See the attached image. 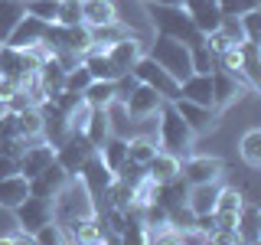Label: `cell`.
<instances>
[{"label": "cell", "mask_w": 261, "mask_h": 245, "mask_svg": "<svg viewBox=\"0 0 261 245\" xmlns=\"http://www.w3.org/2000/svg\"><path fill=\"white\" fill-rule=\"evenodd\" d=\"M53 219L59 226L65 223H75V219H88V216H95L98 206H95V196L88 193V186L82 183L79 177H69L65 183L59 186V193L53 196Z\"/></svg>", "instance_id": "1"}, {"label": "cell", "mask_w": 261, "mask_h": 245, "mask_svg": "<svg viewBox=\"0 0 261 245\" xmlns=\"http://www.w3.org/2000/svg\"><path fill=\"white\" fill-rule=\"evenodd\" d=\"M153 137H157V147L160 151H170L176 157H186L196 144V134L190 131L183 118L176 114L173 102H163L160 111H157V125H153Z\"/></svg>", "instance_id": "2"}, {"label": "cell", "mask_w": 261, "mask_h": 245, "mask_svg": "<svg viewBox=\"0 0 261 245\" xmlns=\"http://www.w3.org/2000/svg\"><path fill=\"white\" fill-rule=\"evenodd\" d=\"M147 16H150L153 33H160V36L183 39L186 46H193V43L202 39V33L196 30L190 13L183 10V4H147Z\"/></svg>", "instance_id": "3"}, {"label": "cell", "mask_w": 261, "mask_h": 245, "mask_svg": "<svg viewBox=\"0 0 261 245\" xmlns=\"http://www.w3.org/2000/svg\"><path fill=\"white\" fill-rule=\"evenodd\" d=\"M147 56H150L157 65L170 72L176 82H183L186 76L193 72V62H190V46L183 43V39H173V36H160V33H153L150 43L144 49Z\"/></svg>", "instance_id": "4"}, {"label": "cell", "mask_w": 261, "mask_h": 245, "mask_svg": "<svg viewBox=\"0 0 261 245\" xmlns=\"http://www.w3.org/2000/svg\"><path fill=\"white\" fill-rule=\"evenodd\" d=\"M95 151H98V147L88 141L85 134H79V131H69V134H65V141L56 144V163H59V167H62L69 177H75L79 170H82V163L92 157Z\"/></svg>", "instance_id": "5"}, {"label": "cell", "mask_w": 261, "mask_h": 245, "mask_svg": "<svg viewBox=\"0 0 261 245\" xmlns=\"http://www.w3.org/2000/svg\"><path fill=\"white\" fill-rule=\"evenodd\" d=\"M130 76H134L137 82H144V85H150L153 92H160L163 98H167V102H173L176 98V88H179V82L170 76L167 69H163V65H157L150 59V56H141V59L134 62V69H130Z\"/></svg>", "instance_id": "6"}, {"label": "cell", "mask_w": 261, "mask_h": 245, "mask_svg": "<svg viewBox=\"0 0 261 245\" xmlns=\"http://www.w3.org/2000/svg\"><path fill=\"white\" fill-rule=\"evenodd\" d=\"M173 108L176 114L190 125V131L196 137H206L209 131L219 128V121H222V114L216 108H209V105H196V102H186V98H173Z\"/></svg>", "instance_id": "7"}, {"label": "cell", "mask_w": 261, "mask_h": 245, "mask_svg": "<svg viewBox=\"0 0 261 245\" xmlns=\"http://www.w3.org/2000/svg\"><path fill=\"white\" fill-rule=\"evenodd\" d=\"M179 177L186 183H209V180H222V160L212 157V154H196L190 151L179 163Z\"/></svg>", "instance_id": "8"}, {"label": "cell", "mask_w": 261, "mask_h": 245, "mask_svg": "<svg viewBox=\"0 0 261 245\" xmlns=\"http://www.w3.org/2000/svg\"><path fill=\"white\" fill-rule=\"evenodd\" d=\"M16 216V229H23V232H36V229H43L46 223H53V203L43 200V196H27V200L20 203V206L13 209Z\"/></svg>", "instance_id": "9"}, {"label": "cell", "mask_w": 261, "mask_h": 245, "mask_svg": "<svg viewBox=\"0 0 261 245\" xmlns=\"http://www.w3.org/2000/svg\"><path fill=\"white\" fill-rule=\"evenodd\" d=\"M121 105H124V111L130 114V118H153V114L160 111V105L167 102L160 92H153L150 85H144V82H137L134 88L124 95V98H118Z\"/></svg>", "instance_id": "10"}, {"label": "cell", "mask_w": 261, "mask_h": 245, "mask_svg": "<svg viewBox=\"0 0 261 245\" xmlns=\"http://www.w3.org/2000/svg\"><path fill=\"white\" fill-rule=\"evenodd\" d=\"M75 177H79L82 183L88 186V193L95 196V203L101 200V196H105V190H108V186L114 183V170H111L108 163L101 160V154H98V151H95V154H92V157H88L85 163H82V170H79Z\"/></svg>", "instance_id": "11"}, {"label": "cell", "mask_w": 261, "mask_h": 245, "mask_svg": "<svg viewBox=\"0 0 261 245\" xmlns=\"http://www.w3.org/2000/svg\"><path fill=\"white\" fill-rule=\"evenodd\" d=\"M53 160H56V147L49 141H43V137H36V141H30L27 147H23V154L16 157V170H20L27 180H33L39 170H46Z\"/></svg>", "instance_id": "12"}, {"label": "cell", "mask_w": 261, "mask_h": 245, "mask_svg": "<svg viewBox=\"0 0 261 245\" xmlns=\"http://www.w3.org/2000/svg\"><path fill=\"white\" fill-rule=\"evenodd\" d=\"M245 95H255V92H248L239 79L228 76V72H222V69L212 72V108H216L219 114H222L228 105H235L239 98H245Z\"/></svg>", "instance_id": "13"}, {"label": "cell", "mask_w": 261, "mask_h": 245, "mask_svg": "<svg viewBox=\"0 0 261 245\" xmlns=\"http://www.w3.org/2000/svg\"><path fill=\"white\" fill-rule=\"evenodd\" d=\"M144 49H147V39H141V36H124V39H118V43H111L105 53H108L111 65L118 69V76H124V72L134 69V62L144 56Z\"/></svg>", "instance_id": "14"}, {"label": "cell", "mask_w": 261, "mask_h": 245, "mask_svg": "<svg viewBox=\"0 0 261 245\" xmlns=\"http://www.w3.org/2000/svg\"><path fill=\"white\" fill-rule=\"evenodd\" d=\"M30 72H36V69L30 65L27 53H23L20 46L0 43V76H4V79H13V82H23Z\"/></svg>", "instance_id": "15"}, {"label": "cell", "mask_w": 261, "mask_h": 245, "mask_svg": "<svg viewBox=\"0 0 261 245\" xmlns=\"http://www.w3.org/2000/svg\"><path fill=\"white\" fill-rule=\"evenodd\" d=\"M65 65L56 59V56H49L46 62H39L36 65V79H39V85H43V92H46V102H56L59 98V92L65 88Z\"/></svg>", "instance_id": "16"}, {"label": "cell", "mask_w": 261, "mask_h": 245, "mask_svg": "<svg viewBox=\"0 0 261 245\" xmlns=\"http://www.w3.org/2000/svg\"><path fill=\"white\" fill-rule=\"evenodd\" d=\"M176 98H186V102L196 105H209L212 108V72H190L176 88Z\"/></svg>", "instance_id": "17"}, {"label": "cell", "mask_w": 261, "mask_h": 245, "mask_svg": "<svg viewBox=\"0 0 261 245\" xmlns=\"http://www.w3.org/2000/svg\"><path fill=\"white\" fill-rule=\"evenodd\" d=\"M65 180H69V174H65L59 163L53 160L46 170H39V174L30 180V193H33V196H43V200H53V196L59 193V186L65 183Z\"/></svg>", "instance_id": "18"}, {"label": "cell", "mask_w": 261, "mask_h": 245, "mask_svg": "<svg viewBox=\"0 0 261 245\" xmlns=\"http://www.w3.org/2000/svg\"><path fill=\"white\" fill-rule=\"evenodd\" d=\"M27 196H30V180L23 177L20 170L10 174V177H0V209L13 212Z\"/></svg>", "instance_id": "19"}, {"label": "cell", "mask_w": 261, "mask_h": 245, "mask_svg": "<svg viewBox=\"0 0 261 245\" xmlns=\"http://www.w3.org/2000/svg\"><path fill=\"white\" fill-rule=\"evenodd\" d=\"M235 232H239V242H261V209L255 200H245L239 209V223H235Z\"/></svg>", "instance_id": "20"}, {"label": "cell", "mask_w": 261, "mask_h": 245, "mask_svg": "<svg viewBox=\"0 0 261 245\" xmlns=\"http://www.w3.org/2000/svg\"><path fill=\"white\" fill-rule=\"evenodd\" d=\"M46 27L49 23H43V20H36V16H30V13H23V20L13 27V33L7 36V43L10 46H33V43H43L46 39Z\"/></svg>", "instance_id": "21"}, {"label": "cell", "mask_w": 261, "mask_h": 245, "mask_svg": "<svg viewBox=\"0 0 261 245\" xmlns=\"http://www.w3.org/2000/svg\"><path fill=\"white\" fill-rule=\"evenodd\" d=\"M219 186H222V180H209V183H193L190 190H186V206H190L196 216H202V212H212V209H216Z\"/></svg>", "instance_id": "22"}, {"label": "cell", "mask_w": 261, "mask_h": 245, "mask_svg": "<svg viewBox=\"0 0 261 245\" xmlns=\"http://www.w3.org/2000/svg\"><path fill=\"white\" fill-rule=\"evenodd\" d=\"M179 163H183V157H176V154H170V151H157L144 170L153 183H170V180L179 177Z\"/></svg>", "instance_id": "23"}, {"label": "cell", "mask_w": 261, "mask_h": 245, "mask_svg": "<svg viewBox=\"0 0 261 245\" xmlns=\"http://www.w3.org/2000/svg\"><path fill=\"white\" fill-rule=\"evenodd\" d=\"M118 20L114 16V0H82V23L88 30L92 27H105V23Z\"/></svg>", "instance_id": "24"}, {"label": "cell", "mask_w": 261, "mask_h": 245, "mask_svg": "<svg viewBox=\"0 0 261 245\" xmlns=\"http://www.w3.org/2000/svg\"><path fill=\"white\" fill-rule=\"evenodd\" d=\"M82 98H85L92 108H108V105L118 98V85L108 79H92L85 85V92H82Z\"/></svg>", "instance_id": "25"}, {"label": "cell", "mask_w": 261, "mask_h": 245, "mask_svg": "<svg viewBox=\"0 0 261 245\" xmlns=\"http://www.w3.org/2000/svg\"><path fill=\"white\" fill-rule=\"evenodd\" d=\"M157 151H160V147H157V137H153V134H134V137H127V160L130 163L147 167Z\"/></svg>", "instance_id": "26"}, {"label": "cell", "mask_w": 261, "mask_h": 245, "mask_svg": "<svg viewBox=\"0 0 261 245\" xmlns=\"http://www.w3.org/2000/svg\"><path fill=\"white\" fill-rule=\"evenodd\" d=\"M239 157L245 160L248 170H261V131L258 128H248L239 141Z\"/></svg>", "instance_id": "27"}, {"label": "cell", "mask_w": 261, "mask_h": 245, "mask_svg": "<svg viewBox=\"0 0 261 245\" xmlns=\"http://www.w3.org/2000/svg\"><path fill=\"white\" fill-rule=\"evenodd\" d=\"M98 154H101V160L108 163V167L118 174V167L127 160V137H118V134H108L98 147Z\"/></svg>", "instance_id": "28"}, {"label": "cell", "mask_w": 261, "mask_h": 245, "mask_svg": "<svg viewBox=\"0 0 261 245\" xmlns=\"http://www.w3.org/2000/svg\"><path fill=\"white\" fill-rule=\"evenodd\" d=\"M16 131H20L23 141H36V137H43V108L16 111Z\"/></svg>", "instance_id": "29"}, {"label": "cell", "mask_w": 261, "mask_h": 245, "mask_svg": "<svg viewBox=\"0 0 261 245\" xmlns=\"http://www.w3.org/2000/svg\"><path fill=\"white\" fill-rule=\"evenodd\" d=\"M23 0H0V43H7V36L13 33V27L23 20Z\"/></svg>", "instance_id": "30"}, {"label": "cell", "mask_w": 261, "mask_h": 245, "mask_svg": "<svg viewBox=\"0 0 261 245\" xmlns=\"http://www.w3.org/2000/svg\"><path fill=\"white\" fill-rule=\"evenodd\" d=\"M190 62H193V72H206V76L219 69V56L206 46V39H199V43L190 46Z\"/></svg>", "instance_id": "31"}, {"label": "cell", "mask_w": 261, "mask_h": 245, "mask_svg": "<svg viewBox=\"0 0 261 245\" xmlns=\"http://www.w3.org/2000/svg\"><path fill=\"white\" fill-rule=\"evenodd\" d=\"M82 134H85L95 147H101V141L111 134V131H108V114H105V108H95V111H92V118H88V125H85V131H82Z\"/></svg>", "instance_id": "32"}, {"label": "cell", "mask_w": 261, "mask_h": 245, "mask_svg": "<svg viewBox=\"0 0 261 245\" xmlns=\"http://www.w3.org/2000/svg\"><path fill=\"white\" fill-rule=\"evenodd\" d=\"M239 23H242L245 43H258V39H261V10H258V7L242 10V13H239Z\"/></svg>", "instance_id": "33"}, {"label": "cell", "mask_w": 261, "mask_h": 245, "mask_svg": "<svg viewBox=\"0 0 261 245\" xmlns=\"http://www.w3.org/2000/svg\"><path fill=\"white\" fill-rule=\"evenodd\" d=\"M23 10L30 16L43 23H56V10H59V0H23Z\"/></svg>", "instance_id": "34"}, {"label": "cell", "mask_w": 261, "mask_h": 245, "mask_svg": "<svg viewBox=\"0 0 261 245\" xmlns=\"http://www.w3.org/2000/svg\"><path fill=\"white\" fill-rule=\"evenodd\" d=\"M92 111H95L92 105H88L85 98H79V102L72 105L69 111H65V121H69V131H79V134H82V131H85V125H88V118H92Z\"/></svg>", "instance_id": "35"}, {"label": "cell", "mask_w": 261, "mask_h": 245, "mask_svg": "<svg viewBox=\"0 0 261 245\" xmlns=\"http://www.w3.org/2000/svg\"><path fill=\"white\" fill-rule=\"evenodd\" d=\"M56 23H62V27H79L82 23V0H59Z\"/></svg>", "instance_id": "36"}, {"label": "cell", "mask_w": 261, "mask_h": 245, "mask_svg": "<svg viewBox=\"0 0 261 245\" xmlns=\"http://www.w3.org/2000/svg\"><path fill=\"white\" fill-rule=\"evenodd\" d=\"M88 82H92V76H88V69L79 62V65H72V69L65 72V88H62V92H79L82 95Z\"/></svg>", "instance_id": "37"}, {"label": "cell", "mask_w": 261, "mask_h": 245, "mask_svg": "<svg viewBox=\"0 0 261 245\" xmlns=\"http://www.w3.org/2000/svg\"><path fill=\"white\" fill-rule=\"evenodd\" d=\"M33 242H43V245H59V242H65V235H62V226L56 223H46L43 229H36L33 232Z\"/></svg>", "instance_id": "38"}, {"label": "cell", "mask_w": 261, "mask_h": 245, "mask_svg": "<svg viewBox=\"0 0 261 245\" xmlns=\"http://www.w3.org/2000/svg\"><path fill=\"white\" fill-rule=\"evenodd\" d=\"M10 174H16V157L0 154V177H10Z\"/></svg>", "instance_id": "39"}, {"label": "cell", "mask_w": 261, "mask_h": 245, "mask_svg": "<svg viewBox=\"0 0 261 245\" xmlns=\"http://www.w3.org/2000/svg\"><path fill=\"white\" fill-rule=\"evenodd\" d=\"M144 4H179V0H144Z\"/></svg>", "instance_id": "40"}]
</instances>
